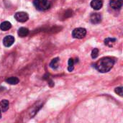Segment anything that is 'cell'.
Instances as JSON below:
<instances>
[{"mask_svg": "<svg viewBox=\"0 0 123 123\" xmlns=\"http://www.w3.org/2000/svg\"><path fill=\"white\" fill-rule=\"evenodd\" d=\"M29 34V30L25 27H21L18 30V35L21 37L27 36Z\"/></svg>", "mask_w": 123, "mask_h": 123, "instance_id": "9", "label": "cell"}, {"mask_svg": "<svg viewBox=\"0 0 123 123\" xmlns=\"http://www.w3.org/2000/svg\"><path fill=\"white\" fill-rule=\"evenodd\" d=\"M1 117V110H0V118Z\"/></svg>", "mask_w": 123, "mask_h": 123, "instance_id": "18", "label": "cell"}, {"mask_svg": "<svg viewBox=\"0 0 123 123\" xmlns=\"http://www.w3.org/2000/svg\"><path fill=\"white\" fill-rule=\"evenodd\" d=\"M116 41H117V40L115 38H110V37H108V38L105 40V44L106 45L109 46V47H112L116 43Z\"/></svg>", "mask_w": 123, "mask_h": 123, "instance_id": "13", "label": "cell"}, {"mask_svg": "<svg viewBox=\"0 0 123 123\" xmlns=\"http://www.w3.org/2000/svg\"><path fill=\"white\" fill-rule=\"evenodd\" d=\"M115 64V61L110 57L101 58L95 64L96 69L101 73H107L110 71Z\"/></svg>", "mask_w": 123, "mask_h": 123, "instance_id": "1", "label": "cell"}, {"mask_svg": "<svg viewBox=\"0 0 123 123\" xmlns=\"http://www.w3.org/2000/svg\"><path fill=\"white\" fill-rule=\"evenodd\" d=\"M12 27V25L9 22H7V21H5V22H3L2 23H1L0 25V29L2 30V31H6L8 30H9Z\"/></svg>", "mask_w": 123, "mask_h": 123, "instance_id": "10", "label": "cell"}, {"mask_svg": "<svg viewBox=\"0 0 123 123\" xmlns=\"http://www.w3.org/2000/svg\"><path fill=\"white\" fill-rule=\"evenodd\" d=\"M33 4L35 7L40 11H45L48 9L51 4L48 0H34Z\"/></svg>", "mask_w": 123, "mask_h": 123, "instance_id": "2", "label": "cell"}, {"mask_svg": "<svg viewBox=\"0 0 123 123\" xmlns=\"http://www.w3.org/2000/svg\"><path fill=\"white\" fill-rule=\"evenodd\" d=\"M86 29L82 27L76 28L72 32V36L76 39H82L86 36Z\"/></svg>", "mask_w": 123, "mask_h": 123, "instance_id": "3", "label": "cell"}, {"mask_svg": "<svg viewBox=\"0 0 123 123\" xmlns=\"http://www.w3.org/2000/svg\"><path fill=\"white\" fill-rule=\"evenodd\" d=\"M14 18L16 19L17 21H18L19 22H25L28 20L29 16H28L27 13H26V12H17L15 14Z\"/></svg>", "mask_w": 123, "mask_h": 123, "instance_id": "4", "label": "cell"}, {"mask_svg": "<svg viewBox=\"0 0 123 123\" xmlns=\"http://www.w3.org/2000/svg\"><path fill=\"white\" fill-rule=\"evenodd\" d=\"M90 21L92 24H99L102 21V15L99 13H93L90 16Z\"/></svg>", "mask_w": 123, "mask_h": 123, "instance_id": "5", "label": "cell"}, {"mask_svg": "<svg viewBox=\"0 0 123 123\" xmlns=\"http://www.w3.org/2000/svg\"><path fill=\"white\" fill-rule=\"evenodd\" d=\"M0 110L1 112H6L9 108V102L6 99H4L0 103Z\"/></svg>", "mask_w": 123, "mask_h": 123, "instance_id": "11", "label": "cell"}, {"mask_svg": "<svg viewBox=\"0 0 123 123\" xmlns=\"http://www.w3.org/2000/svg\"><path fill=\"white\" fill-rule=\"evenodd\" d=\"M14 43V37L12 35H7L3 40V44L6 47H10Z\"/></svg>", "mask_w": 123, "mask_h": 123, "instance_id": "6", "label": "cell"}, {"mask_svg": "<svg viewBox=\"0 0 123 123\" xmlns=\"http://www.w3.org/2000/svg\"><path fill=\"white\" fill-rule=\"evenodd\" d=\"M74 59L73 58H70L68 60V71L71 72L74 70Z\"/></svg>", "mask_w": 123, "mask_h": 123, "instance_id": "15", "label": "cell"}, {"mask_svg": "<svg viewBox=\"0 0 123 123\" xmlns=\"http://www.w3.org/2000/svg\"><path fill=\"white\" fill-rule=\"evenodd\" d=\"M110 5L114 9H120L123 6V0H110Z\"/></svg>", "mask_w": 123, "mask_h": 123, "instance_id": "7", "label": "cell"}, {"mask_svg": "<svg viewBox=\"0 0 123 123\" xmlns=\"http://www.w3.org/2000/svg\"><path fill=\"white\" fill-rule=\"evenodd\" d=\"M19 81V80L17 77H10V78H8L7 79H6V82L11 85H15V84H18Z\"/></svg>", "mask_w": 123, "mask_h": 123, "instance_id": "12", "label": "cell"}, {"mask_svg": "<svg viewBox=\"0 0 123 123\" xmlns=\"http://www.w3.org/2000/svg\"><path fill=\"white\" fill-rule=\"evenodd\" d=\"M103 6V1L102 0H92L91 2V6L95 9L99 10Z\"/></svg>", "mask_w": 123, "mask_h": 123, "instance_id": "8", "label": "cell"}, {"mask_svg": "<svg viewBox=\"0 0 123 123\" xmlns=\"http://www.w3.org/2000/svg\"><path fill=\"white\" fill-rule=\"evenodd\" d=\"M98 55H99V50L97 48H94L93 49L92 52V58H97L98 57Z\"/></svg>", "mask_w": 123, "mask_h": 123, "instance_id": "16", "label": "cell"}, {"mask_svg": "<svg viewBox=\"0 0 123 123\" xmlns=\"http://www.w3.org/2000/svg\"><path fill=\"white\" fill-rule=\"evenodd\" d=\"M115 93L119 94L120 97H123V87H117L115 90Z\"/></svg>", "mask_w": 123, "mask_h": 123, "instance_id": "17", "label": "cell"}, {"mask_svg": "<svg viewBox=\"0 0 123 123\" xmlns=\"http://www.w3.org/2000/svg\"><path fill=\"white\" fill-rule=\"evenodd\" d=\"M58 63H59V58H55L52 60V61L50 63V67L53 69H56L58 67Z\"/></svg>", "mask_w": 123, "mask_h": 123, "instance_id": "14", "label": "cell"}]
</instances>
